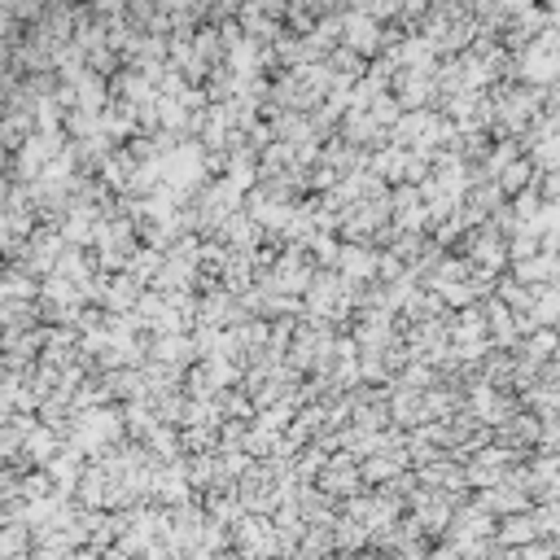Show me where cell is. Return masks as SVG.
Returning a JSON list of instances; mask_svg holds the SVG:
<instances>
[{
    "mask_svg": "<svg viewBox=\"0 0 560 560\" xmlns=\"http://www.w3.org/2000/svg\"><path fill=\"white\" fill-rule=\"evenodd\" d=\"M346 31H350V40L359 44V48H372V22L354 18V22H346Z\"/></svg>",
    "mask_w": 560,
    "mask_h": 560,
    "instance_id": "6da1fadb",
    "label": "cell"
}]
</instances>
